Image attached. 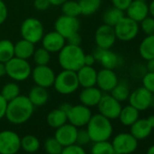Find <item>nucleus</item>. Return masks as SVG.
<instances>
[{
    "mask_svg": "<svg viewBox=\"0 0 154 154\" xmlns=\"http://www.w3.org/2000/svg\"><path fill=\"white\" fill-rule=\"evenodd\" d=\"M35 106L26 95H18L12 101L8 102L6 118L8 121L16 125L26 122L33 115Z\"/></svg>",
    "mask_w": 154,
    "mask_h": 154,
    "instance_id": "obj_1",
    "label": "nucleus"
},
{
    "mask_svg": "<svg viewBox=\"0 0 154 154\" xmlns=\"http://www.w3.org/2000/svg\"><path fill=\"white\" fill-rule=\"evenodd\" d=\"M85 52L81 45L65 44L58 54V63L63 70L77 72L85 65Z\"/></svg>",
    "mask_w": 154,
    "mask_h": 154,
    "instance_id": "obj_2",
    "label": "nucleus"
},
{
    "mask_svg": "<svg viewBox=\"0 0 154 154\" xmlns=\"http://www.w3.org/2000/svg\"><path fill=\"white\" fill-rule=\"evenodd\" d=\"M86 130L90 136L91 141L93 142L109 140L113 131L111 120L100 113L92 115L86 125Z\"/></svg>",
    "mask_w": 154,
    "mask_h": 154,
    "instance_id": "obj_3",
    "label": "nucleus"
},
{
    "mask_svg": "<svg viewBox=\"0 0 154 154\" xmlns=\"http://www.w3.org/2000/svg\"><path fill=\"white\" fill-rule=\"evenodd\" d=\"M59 108L66 112L67 122L77 128L86 126L93 115L91 109L82 103L71 105L65 103H63Z\"/></svg>",
    "mask_w": 154,
    "mask_h": 154,
    "instance_id": "obj_4",
    "label": "nucleus"
},
{
    "mask_svg": "<svg viewBox=\"0 0 154 154\" xmlns=\"http://www.w3.org/2000/svg\"><path fill=\"white\" fill-rule=\"evenodd\" d=\"M54 90L63 95L72 94L80 87L76 72L63 70L55 75V79L53 85Z\"/></svg>",
    "mask_w": 154,
    "mask_h": 154,
    "instance_id": "obj_5",
    "label": "nucleus"
},
{
    "mask_svg": "<svg viewBox=\"0 0 154 154\" xmlns=\"http://www.w3.org/2000/svg\"><path fill=\"white\" fill-rule=\"evenodd\" d=\"M7 75L16 82H24L31 76L32 68L28 60L14 56L6 63Z\"/></svg>",
    "mask_w": 154,
    "mask_h": 154,
    "instance_id": "obj_6",
    "label": "nucleus"
},
{
    "mask_svg": "<svg viewBox=\"0 0 154 154\" xmlns=\"http://www.w3.org/2000/svg\"><path fill=\"white\" fill-rule=\"evenodd\" d=\"M20 33L23 39L35 45L42 40L45 35V27L39 19L28 17L23 21L20 27Z\"/></svg>",
    "mask_w": 154,
    "mask_h": 154,
    "instance_id": "obj_7",
    "label": "nucleus"
},
{
    "mask_svg": "<svg viewBox=\"0 0 154 154\" xmlns=\"http://www.w3.org/2000/svg\"><path fill=\"white\" fill-rule=\"evenodd\" d=\"M116 38L122 42L135 39L140 32V25L136 21L124 16L113 27Z\"/></svg>",
    "mask_w": 154,
    "mask_h": 154,
    "instance_id": "obj_8",
    "label": "nucleus"
},
{
    "mask_svg": "<svg viewBox=\"0 0 154 154\" xmlns=\"http://www.w3.org/2000/svg\"><path fill=\"white\" fill-rule=\"evenodd\" d=\"M21 149V137L14 131H0V154H17Z\"/></svg>",
    "mask_w": 154,
    "mask_h": 154,
    "instance_id": "obj_9",
    "label": "nucleus"
},
{
    "mask_svg": "<svg viewBox=\"0 0 154 154\" xmlns=\"http://www.w3.org/2000/svg\"><path fill=\"white\" fill-rule=\"evenodd\" d=\"M97 108L100 114L112 121L118 119L122 106L121 103L113 98L110 94H104L97 104Z\"/></svg>",
    "mask_w": 154,
    "mask_h": 154,
    "instance_id": "obj_10",
    "label": "nucleus"
},
{
    "mask_svg": "<svg viewBox=\"0 0 154 154\" xmlns=\"http://www.w3.org/2000/svg\"><path fill=\"white\" fill-rule=\"evenodd\" d=\"M115 153L131 154L138 148V140L130 132H121L117 134L112 141Z\"/></svg>",
    "mask_w": 154,
    "mask_h": 154,
    "instance_id": "obj_11",
    "label": "nucleus"
},
{
    "mask_svg": "<svg viewBox=\"0 0 154 154\" xmlns=\"http://www.w3.org/2000/svg\"><path fill=\"white\" fill-rule=\"evenodd\" d=\"M31 76L35 85L46 89L53 86L55 79V73L54 70L50 66H48V64L36 65L32 70Z\"/></svg>",
    "mask_w": 154,
    "mask_h": 154,
    "instance_id": "obj_12",
    "label": "nucleus"
},
{
    "mask_svg": "<svg viewBox=\"0 0 154 154\" xmlns=\"http://www.w3.org/2000/svg\"><path fill=\"white\" fill-rule=\"evenodd\" d=\"M80 29V22L77 17L62 15L54 22V30L63 35L65 40Z\"/></svg>",
    "mask_w": 154,
    "mask_h": 154,
    "instance_id": "obj_13",
    "label": "nucleus"
},
{
    "mask_svg": "<svg viewBox=\"0 0 154 154\" xmlns=\"http://www.w3.org/2000/svg\"><path fill=\"white\" fill-rule=\"evenodd\" d=\"M93 54L94 55L96 62L100 63L103 68L114 70L115 68L122 64V58L111 49H103L96 47Z\"/></svg>",
    "mask_w": 154,
    "mask_h": 154,
    "instance_id": "obj_14",
    "label": "nucleus"
},
{
    "mask_svg": "<svg viewBox=\"0 0 154 154\" xmlns=\"http://www.w3.org/2000/svg\"><path fill=\"white\" fill-rule=\"evenodd\" d=\"M116 40L117 38L115 35L114 28L112 26L103 24L95 31L94 41L97 47L99 48L111 49L114 45Z\"/></svg>",
    "mask_w": 154,
    "mask_h": 154,
    "instance_id": "obj_15",
    "label": "nucleus"
},
{
    "mask_svg": "<svg viewBox=\"0 0 154 154\" xmlns=\"http://www.w3.org/2000/svg\"><path fill=\"white\" fill-rule=\"evenodd\" d=\"M152 94L146 90L143 86L136 88L134 91L131 92L128 98L129 103L136 108L139 112L146 111L150 107V100Z\"/></svg>",
    "mask_w": 154,
    "mask_h": 154,
    "instance_id": "obj_16",
    "label": "nucleus"
},
{
    "mask_svg": "<svg viewBox=\"0 0 154 154\" xmlns=\"http://www.w3.org/2000/svg\"><path fill=\"white\" fill-rule=\"evenodd\" d=\"M119 79L115 72L112 69L103 68L97 72L96 86L104 93H110L118 84Z\"/></svg>",
    "mask_w": 154,
    "mask_h": 154,
    "instance_id": "obj_17",
    "label": "nucleus"
},
{
    "mask_svg": "<svg viewBox=\"0 0 154 154\" xmlns=\"http://www.w3.org/2000/svg\"><path fill=\"white\" fill-rule=\"evenodd\" d=\"M77 131H78V128L69 122H66L59 128L55 129L54 138L63 147L69 146L76 143Z\"/></svg>",
    "mask_w": 154,
    "mask_h": 154,
    "instance_id": "obj_18",
    "label": "nucleus"
},
{
    "mask_svg": "<svg viewBox=\"0 0 154 154\" xmlns=\"http://www.w3.org/2000/svg\"><path fill=\"white\" fill-rule=\"evenodd\" d=\"M126 17L140 23L144 18H146L149 14V4L145 0H132L128 8L125 10Z\"/></svg>",
    "mask_w": 154,
    "mask_h": 154,
    "instance_id": "obj_19",
    "label": "nucleus"
},
{
    "mask_svg": "<svg viewBox=\"0 0 154 154\" xmlns=\"http://www.w3.org/2000/svg\"><path fill=\"white\" fill-rule=\"evenodd\" d=\"M42 47L46 49L49 53H59L60 50L65 45L66 40L58 32L52 31L44 35L42 38Z\"/></svg>",
    "mask_w": 154,
    "mask_h": 154,
    "instance_id": "obj_20",
    "label": "nucleus"
},
{
    "mask_svg": "<svg viewBox=\"0 0 154 154\" xmlns=\"http://www.w3.org/2000/svg\"><path fill=\"white\" fill-rule=\"evenodd\" d=\"M79 85L83 88L96 86L97 71L94 66L84 65L76 72Z\"/></svg>",
    "mask_w": 154,
    "mask_h": 154,
    "instance_id": "obj_21",
    "label": "nucleus"
},
{
    "mask_svg": "<svg viewBox=\"0 0 154 154\" xmlns=\"http://www.w3.org/2000/svg\"><path fill=\"white\" fill-rule=\"evenodd\" d=\"M103 94V92L97 86L87 87L81 91L79 94V100L82 104L91 108L97 106Z\"/></svg>",
    "mask_w": 154,
    "mask_h": 154,
    "instance_id": "obj_22",
    "label": "nucleus"
},
{
    "mask_svg": "<svg viewBox=\"0 0 154 154\" xmlns=\"http://www.w3.org/2000/svg\"><path fill=\"white\" fill-rule=\"evenodd\" d=\"M130 127H131L130 133L133 137H135L138 140L148 138L153 130L146 119H140V118Z\"/></svg>",
    "mask_w": 154,
    "mask_h": 154,
    "instance_id": "obj_23",
    "label": "nucleus"
},
{
    "mask_svg": "<svg viewBox=\"0 0 154 154\" xmlns=\"http://www.w3.org/2000/svg\"><path fill=\"white\" fill-rule=\"evenodd\" d=\"M27 97L35 107H41L47 103L49 99V94L46 88L35 85L30 89Z\"/></svg>",
    "mask_w": 154,
    "mask_h": 154,
    "instance_id": "obj_24",
    "label": "nucleus"
},
{
    "mask_svg": "<svg viewBox=\"0 0 154 154\" xmlns=\"http://www.w3.org/2000/svg\"><path fill=\"white\" fill-rule=\"evenodd\" d=\"M35 50V44L23 38L15 44V56L21 59H30L33 56Z\"/></svg>",
    "mask_w": 154,
    "mask_h": 154,
    "instance_id": "obj_25",
    "label": "nucleus"
},
{
    "mask_svg": "<svg viewBox=\"0 0 154 154\" xmlns=\"http://www.w3.org/2000/svg\"><path fill=\"white\" fill-rule=\"evenodd\" d=\"M139 116H140V112L136 108L129 104L122 108L118 119L120 120L122 125L131 126L139 119Z\"/></svg>",
    "mask_w": 154,
    "mask_h": 154,
    "instance_id": "obj_26",
    "label": "nucleus"
},
{
    "mask_svg": "<svg viewBox=\"0 0 154 154\" xmlns=\"http://www.w3.org/2000/svg\"><path fill=\"white\" fill-rule=\"evenodd\" d=\"M139 54L145 61L154 58V35H146L142 39L139 45Z\"/></svg>",
    "mask_w": 154,
    "mask_h": 154,
    "instance_id": "obj_27",
    "label": "nucleus"
},
{
    "mask_svg": "<svg viewBox=\"0 0 154 154\" xmlns=\"http://www.w3.org/2000/svg\"><path fill=\"white\" fill-rule=\"evenodd\" d=\"M47 124L54 129H57L60 126L63 125L67 122V115L64 111H63L61 108L54 109L51 111L46 117Z\"/></svg>",
    "mask_w": 154,
    "mask_h": 154,
    "instance_id": "obj_28",
    "label": "nucleus"
},
{
    "mask_svg": "<svg viewBox=\"0 0 154 154\" xmlns=\"http://www.w3.org/2000/svg\"><path fill=\"white\" fill-rule=\"evenodd\" d=\"M125 16V12L115 8V7H112L109 8L103 16V24L108 25L110 26L114 27L117 23Z\"/></svg>",
    "mask_w": 154,
    "mask_h": 154,
    "instance_id": "obj_29",
    "label": "nucleus"
},
{
    "mask_svg": "<svg viewBox=\"0 0 154 154\" xmlns=\"http://www.w3.org/2000/svg\"><path fill=\"white\" fill-rule=\"evenodd\" d=\"M39 139L33 134H26L21 138V149L27 153H35L40 149Z\"/></svg>",
    "mask_w": 154,
    "mask_h": 154,
    "instance_id": "obj_30",
    "label": "nucleus"
},
{
    "mask_svg": "<svg viewBox=\"0 0 154 154\" xmlns=\"http://www.w3.org/2000/svg\"><path fill=\"white\" fill-rule=\"evenodd\" d=\"M15 56V44L8 39L0 40V62L7 63Z\"/></svg>",
    "mask_w": 154,
    "mask_h": 154,
    "instance_id": "obj_31",
    "label": "nucleus"
},
{
    "mask_svg": "<svg viewBox=\"0 0 154 154\" xmlns=\"http://www.w3.org/2000/svg\"><path fill=\"white\" fill-rule=\"evenodd\" d=\"M130 94L131 91H130L129 85L125 81H122V82L119 81L118 84L115 85V87L110 92V94L120 103L127 101L130 96Z\"/></svg>",
    "mask_w": 154,
    "mask_h": 154,
    "instance_id": "obj_32",
    "label": "nucleus"
},
{
    "mask_svg": "<svg viewBox=\"0 0 154 154\" xmlns=\"http://www.w3.org/2000/svg\"><path fill=\"white\" fill-rule=\"evenodd\" d=\"M81 14L86 17L95 14L101 8L103 0H79Z\"/></svg>",
    "mask_w": 154,
    "mask_h": 154,
    "instance_id": "obj_33",
    "label": "nucleus"
},
{
    "mask_svg": "<svg viewBox=\"0 0 154 154\" xmlns=\"http://www.w3.org/2000/svg\"><path fill=\"white\" fill-rule=\"evenodd\" d=\"M61 10L63 15L72 17H78L81 14V8L80 5L77 1L73 0H67L62 6Z\"/></svg>",
    "mask_w": 154,
    "mask_h": 154,
    "instance_id": "obj_34",
    "label": "nucleus"
},
{
    "mask_svg": "<svg viewBox=\"0 0 154 154\" xmlns=\"http://www.w3.org/2000/svg\"><path fill=\"white\" fill-rule=\"evenodd\" d=\"M1 94L8 102L12 101L18 95H20V87L16 82H11L6 84L1 90Z\"/></svg>",
    "mask_w": 154,
    "mask_h": 154,
    "instance_id": "obj_35",
    "label": "nucleus"
},
{
    "mask_svg": "<svg viewBox=\"0 0 154 154\" xmlns=\"http://www.w3.org/2000/svg\"><path fill=\"white\" fill-rule=\"evenodd\" d=\"M114 149L112 142L109 140H103L94 142L91 148V154H114Z\"/></svg>",
    "mask_w": 154,
    "mask_h": 154,
    "instance_id": "obj_36",
    "label": "nucleus"
},
{
    "mask_svg": "<svg viewBox=\"0 0 154 154\" xmlns=\"http://www.w3.org/2000/svg\"><path fill=\"white\" fill-rule=\"evenodd\" d=\"M32 57L36 65H46L51 60V53L44 47H40L35 50Z\"/></svg>",
    "mask_w": 154,
    "mask_h": 154,
    "instance_id": "obj_37",
    "label": "nucleus"
},
{
    "mask_svg": "<svg viewBox=\"0 0 154 154\" xmlns=\"http://www.w3.org/2000/svg\"><path fill=\"white\" fill-rule=\"evenodd\" d=\"M63 148L54 137H50L45 141V149L48 154H61Z\"/></svg>",
    "mask_w": 154,
    "mask_h": 154,
    "instance_id": "obj_38",
    "label": "nucleus"
},
{
    "mask_svg": "<svg viewBox=\"0 0 154 154\" xmlns=\"http://www.w3.org/2000/svg\"><path fill=\"white\" fill-rule=\"evenodd\" d=\"M140 25V30H141L146 35H154V17L148 16L144 18Z\"/></svg>",
    "mask_w": 154,
    "mask_h": 154,
    "instance_id": "obj_39",
    "label": "nucleus"
},
{
    "mask_svg": "<svg viewBox=\"0 0 154 154\" xmlns=\"http://www.w3.org/2000/svg\"><path fill=\"white\" fill-rule=\"evenodd\" d=\"M142 86L149 93L154 94V72H147L141 78Z\"/></svg>",
    "mask_w": 154,
    "mask_h": 154,
    "instance_id": "obj_40",
    "label": "nucleus"
},
{
    "mask_svg": "<svg viewBox=\"0 0 154 154\" xmlns=\"http://www.w3.org/2000/svg\"><path fill=\"white\" fill-rule=\"evenodd\" d=\"M61 154H87L83 146L78 144H72L63 148Z\"/></svg>",
    "mask_w": 154,
    "mask_h": 154,
    "instance_id": "obj_41",
    "label": "nucleus"
},
{
    "mask_svg": "<svg viewBox=\"0 0 154 154\" xmlns=\"http://www.w3.org/2000/svg\"><path fill=\"white\" fill-rule=\"evenodd\" d=\"M89 142H91V139H90L87 130L86 129H81V130L78 129L77 136H76V144L85 146V145H87Z\"/></svg>",
    "mask_w": 154,
    "mask_h": 154,
    "instance_id": "obj_42",
    "label": "nucleus"
},
{
    "mask_svg": "<svg viewBox=\"0 0 154 154\" xmlns=\"http://www.w3.org/2000/svg\"><path fill=\"white\" fill-rule=\"evenodd\" d=\"M147 68H146V65L142 64V63H136L132 66L131 70V73L133 77L135 78H139V79H141L142 77L144 76V74L147 72Z\"/></svg>",
    "mask_w": 154,
    "mask_h": 154,
    "instance_id": "obj_43",
    "label": "nucleus"
},
{
    "mask_svg": "<svg viewBox=\"0 0 154 154\" xmlns=\"http://www.w3.org/2000/svg\"><path fill=\"white\" fill-rule=\"evenodd\" d=\"M51 4L49 0H35L34 1V8L37 11H45L50 8Z\"/></svg>",
    "mask_w": 154,
    "mask_h": 154,
    "instance_id": "obj_44",
    "label": "nucleus"
},
{
    "mask_svg": "<svg viewBox=\"0 0 154 154\" xmlns=\"http://www.w3.org/2000/svg\"><path fill=\"white\" fill-rule=\"evenodd\" d=\"M111 1H112V7H115L125 12V10L128 8V7L130 6L132 0H111Z\"/></svg>",
    "mask_w": 154,
    "mask_h": 154,
    "instance_id": "obj_45",
    "label": "nucleus"
},
{
    "mask_svg": "<svg viewBox=\"0 0 154 154\" xmlns=\"http://www.w3.org/2000/svg\"><path fill=\"white\" fill-rule=\"evenodd\" d=\"M8 17V10L3 0H0V26L5 23Z\"/></svg>",
    "mask_w": 154,
    "mask_h": 154,
    "instance_id": "obj_46",
    "label": "nucleus"
},
{
    "mask_svg": "<svg viewBox=\"0 0 154 154\" xmlns=\"http://www.w3.org/2000/svg\"><path fill=\"white\" fill-rule=\"evenodd\" d=\"M8 102L0 94V120L6 117Z\"/></svg>",
    "mask_w": 154,
    "mask_h": 154,
    "instance_id": "obj_47",
    "label": "nucleus"
},
{
    "mask_svg": "<svg viewBox=\"0 0 154 154\" xmlns=\"http://www.w3.org/2000/svg\"><path fill=\"white\" fill-rule=\"evenodd\" d=\"M66 41H67V44H70V45H80L81 43H82V37H81V35H80V34L78 32V33H75L72 35L69 36L66 39Z\"/></svg>",
    "mask_w": 154,
    "mask_h": 154,
    "instance_id": "obj_48",
    "label": "nucleus"
},
{
    "mask_svg": "<svg viewBox=\"0 0 154 154\" xmlns=\"http://www.w3.org/2000/svg\"><path fill=\"white\" fill-rule=\"evenodd\" d=\"M96 60L95 57L93 54H85V65H88V66H94V64L95 63Z\"/></svg>",
    "mask_w": 154,
    "mask_h": 154,
    "instance_id": "obj_49",
    "label": "nucleus"
},
{
    "mask_svg": "<svg viewBox=\"0 0 154 154\" xmlns=\"http://www.w3.org/2000/svg\"><path fill=\"white\" fill-rule=\"evenodd\" d=\"M146 68H147V71H148V72H154V58H153V59H150V60H149V61H147Z\"/></svg>",
    "mask_w": 154,
    "mask_h": 154,
    "instance_id": "obj_50",
    "label": "nucleus"
},
{
    "mask_svg": "<svg viewBox=\"0 0 154 154\" xmlns=\"http://www.w3.org/2000/svg\"><path fill=\"white\" fill-rule=\"evenodd\" d=\"M7 75V67H6V63L0 62V77H3Z\"/></svg>",
    "mask_w": 154,
    "mask_h": 154,
    "instance_id": "obj_51",
    "label": "nucleus"
},
{
    "mask_svg": "<svg viewBox=\"0 0 154 154\" xmlns=\"http://www.w3.org/2000/svg\"><path fill=\"white\" fill-rule=\"evenodd\" d=\"M65 1L67 0H49V2L52 6H54V7H61Z\"/></svg>",
    "mask_w": 154,
    "mask_h": 154,
    "instance_id": "obj_52",
    "label": "nucleus"
},
{
    "mask_svg": "<svg viewBox=\"0 0 154 154\" xmlns=\"http://www.w3.org/2000/svg\"><path fill=\"white\" fill-rule=\"evenodd\" d=\"M149 14L150 17H154V0L149 4Z\"/></svg>",
    "mask_w": 154,
    "mask_h": 154,
    "instance_id": "obj_53",
    "label": "nucleus"
},
{
    "mask_svg": "<svg viewBox=\"0 0 154 154\" xmlns=\"http://www.w3.org/2000/svg\"><path fill=\"white\" fill-rule=\"evenodd\" d=\"M147 122H149V124L151 126L152 129H154V114L153 115H149L146 118Z\"/></svg>",
    "mask_w": 154,
    "mask_h": 154,
    "instance_id": "obj_54",
    "label": "nucleus"
},
{
    "mask_svg": "<svg viewBox=\"0 0 154 154\" xmlns=\"http://www.w3.org/2000/svg\"><path fill=\"white\" fill-rule=\"evenodd\" d=\"M146 154H154V145L150 146V147L148 149V150H147Z\"/></svg>",
    "mask_w": 154,
    "mask_h": 154,
    "instance_id": "obj_55",
    "label": "nucleus"
},
{
    "mask_svg": "<svg viewBox=\"0 0 154 154\" xmlns=\"http://www.w3.org/2000/svg\"><path fill=\"white\" fill-rule=\"evenodd\" d=\"M150 107L154 108V94L151 95V100H150Z\"/></svg>",
    "mask_w": 154,
    "mask_h": 154,
    "instance_id": "obj_56",
    "label": "nucleus"
},
{
    "mask_svg": "<svg viewBox=\"0 0 154 154\" xmlns=\"http://www.w3.org/2000/svg\"><path fill=\"white\" fill-rule=\"evenodd\" d=\"M114 154H118V153H114Z\"/></svg>",
    "mask_w": 154,
    "mask_h": 154,
    "instance_id": "obj_57",
    "label": "nucleus"
}]
</instances>
